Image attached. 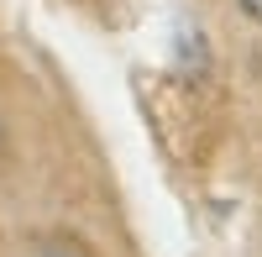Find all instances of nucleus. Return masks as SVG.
I'll return each instance as SVG.
<instances>
[{
	"instance_id": "2",
	"label": "nucleus",
	"mask_w": 262,
	"mask_h": 257,
	"mask_svg": "<svg viewBox=\"0 0 262 257\" xmlns=\"http://www.w3.org/2000/svg\"><path fill=\"white\" fill-rule=\"evenodd\" d=\"M42 257H84V252H74V247H48Z\"/></svg>"
},
{
	"instance_id": "1",
	"label": "nucleus",
	"mask_w": 262,
	"mask_h": 257,
	"mask_svg": "<svg viewBox=\"0 0 262 257\" xmlns=\"http://www.w3.org/2000/svg\"><path fill=\"white\" fill-rule=\"evenodd\" d=\"M236 6H242L247 16H257V21H262V0H236Z\"/></svg>"
}]
</instances>
